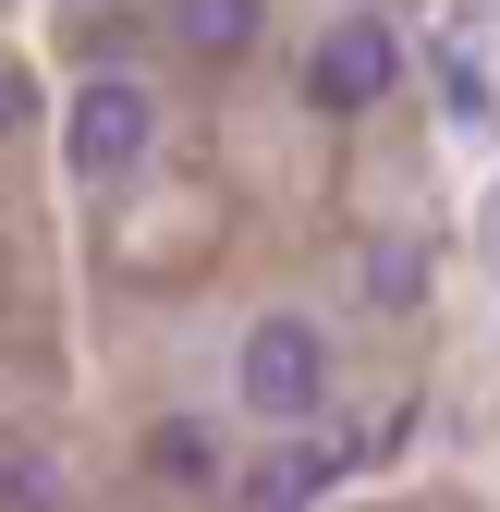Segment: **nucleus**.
Returning a JSON list of instances; mask_svg holds the SVG:
<instances>
[{
	"label": "nucleus",
	"mask_w": 500,
	"mask_h": 512,
	"mask_svg": "<svg viewBox=\"0 0 500 512\" xmlns=\"http://www.w3.org/2000/svg\"><path fill=\"white\" fill-rule=\"evenodd\" d=\"M232 391L257 427H318L330 391H342V366H330V330L318 317H257V330L232 342Z\"/></svg>",
	"instance_id": "1"
},
{
	"label": "nucleus",
	"mask_w": 500,
	"mask_h": 512,
	"mask_svg": "<svg viewBox=\"0 0 500 512\" xmlns=\"http://www.w3.org/2000/svg\"><path fill=\"white\" fill-rule=\"evenodd\" d=\"M61 159H74L86 183H122L135 159H159V86H135V74L61 86Z\"/></svg>",
	"instance_id": "2"
},
{
	"label": "nucleus",
	"mask_w": 500,
	"mask_h": 512,
	"mask_svg": "<svg viewBox=\"0 0 500 512\" xmlns=\"http://www.w3.org/2000/svg\"><path fill=\"white\" fill-rule=\"evenodd\" d=\"M391 86H403V37H391V13H330L318 49H305V110L366 122Z\"/></svg>",
	"instance_id": "3"
},
{
	"label": "nucleus",
	"mask_w": 500,
	"mask_h": 512,
	"mask_svg": "<svg viewBox=\"0 0 500 512\" xmlns=\"http://www.w3.org/2000/svg\"><path fill=\"white\" fill-rule=\"evenodd\" d=\"M330 488H342V439L330 427H281L269 452L232 464V512H318Z\"/></svg>",
	"instance_id": "4"
},
{
	"label": "nucleus",
	"mask_w": 500,
	"mask_h": 512,
	"mask_svg": "<svg viewBox=\"0 0 500 512\" xmlns=\"http://www.w3.org/2000/svg\"><path fill=\"white\" fill-rule=\"evenodd\" d=\"M159 25H171V49H196V61H244L269 37V0H159Z\"/></svg>",
	"instance_id": "5"
},
{
	"label": "nucleus",
	"mask_w": 500,
	"mask_h": 512,
	"mask_svg": "<svg viewBox=\"0 0 500 512\" xmlns=\"http://www.w3.org/2000/svg\"><path fill=\"white\" fill-rule=\"evenodd\" d=\"M147 476H159V488H232L220 427H208V415H159V427H147Z\"/></svg>",
	"instance_id": "6"
},
{
	"label": "nucleus",
	"mask_w": 500,
	"mask_h": 512,
	"mask_svg": "<svg viewBox=\"0 0 500 512\" xmlns=\"http://www.w3.org/2000/svg\"><path fill=\"white\" fill-rule=\"evenodd\" d=\"M415 293H427V256L415 244H366V305H379V317H415Z\"/></svg>",
	"instance_id": "7"
},
{
	"label": "nucleus",
	"mask_w": 500,
	"mask_h": 512,
	"mask_svg": "<svg viewBox=\"0 0 500 512\" xmlns=\"http://www.w3.org/2000/svg\"><path fill=\"white\" fill-rule=\"evenodd\" d=\"M427 86H440V110H452V122H488V110H500V98H488V61H476V49H452V37H440V61H427Z\"/></svg>",
	"instance_id": "8"
},
{
	"label": "nucleus",
	"mask_w": 500,
	"mask_h": 512,
	"mask_svg": "<svg viewBox=\"0 0 500 512\" xmlns=\"http://www.w3.org/2000/svg\"><path fill=\"white\" fill-rule=\"evenodd\" d=\"M0 512H74V488H61V476L25 452V464H0Z\"/></svg>",
	"instance_id": "9"
},
{
	"label": "nucleus",
	"mask_w": 500,
	"mask_h": 512,
	"mask_svg": "<svg viewBox=\"0 0 500 512\" xmlns=\"http://www.w3.org/2000/svg\"><path fill=\"white\" fill-rule=\"evenodd\" d=\"M25 122H37V86L13 74V61H0V147H13V135H25Z\"/></svg>",
	"instance_id": "10"
},
{
	"label": "nucleus",
	"mask_w": 500,
	"mask_h": 512,
	"mask_svg": "<svg viewBox=\"0 0 500 512\" xmlns=\"http://www.w3.org/2000/svg\"><path fill=\"white\" fill-rule=\"evenodd\" d=\"M476 244H488V256H500V183H488V220H476Z\"/></svg>",
	"instance_id": "11"
}]
</instances>
